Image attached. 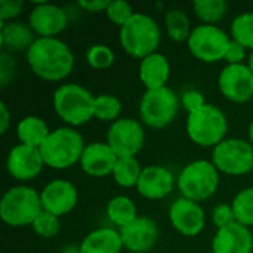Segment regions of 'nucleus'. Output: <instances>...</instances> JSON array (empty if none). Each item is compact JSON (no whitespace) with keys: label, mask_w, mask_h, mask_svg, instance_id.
<instances>
[{"label":"nucleus","mask_w":253,"mask_h":253,"mask_svg":"<svg viewBox=\"0 0 253 253\" xmlns=\"http://www.w3.org/2000/svg\"><path fill=\"white\" fill-rule=\"evenodd\" d=\"M28 24L39 37H56L65 30L68 18L62 7L47 1H39L30 12Z\"/></svg>","instance_id":"nucleus-16"},{"label":"nucleus","mask_w":253,"mask_h":253,"mask_svg":"<svg viewBox=\"0 0 253 253\" xmlns=\"http://www.w3.org/2000/svg\"><path fill=\"white\" fill-rule=\"evenodd\" d=\"M49 133L50 130L46 122L37 116H27L16 126V136L19 139V144L34 148H40Z\"/></svg>","instance_id":"nucleus-24"},{"label":"nucleus","mask_w":253,"mask_h":253,"mask_svg":"<svg viewBox=\"0 0 253 253\" xmlns=\"http://www.w3.org/2000/svg\"><path fill=\"white\" fill-rule=\"evenodd\" d=\"M212 221H213V224H215V227L218 230L225 228V227L234 224L236 222V216H234L233 206L231 205H225V203H221V205L215 206L213 211H212Z\"/></svg>","instance_id":"nucleus-36"},{"label":"nucleus","mask_w":253,"mask_h":253,"mask_svg":"<svg viewBox=\"0 0 253 253\" xmlns=\"http://www.w3.org/2000/svg\"><path fill=\"white\" fill-rule=\"evenodd\" d=\"M27 62L37 77L47 82H61L71 74L74 55L56 37H37L27 50Z\"/></svg>","instance_id":"nucleus-1"},{"label":"nucleus","mask_w":253,"mask_h":253,"mask_svg":"<svg viewBox=\"0 0 253 253\" xmlns=\"http://www.w3.org/2000/svg\"><path fill=\"white\" fill-rule=\"evenodd\" d=\"M227 132L228 122L225 114L212 104L203 105L187 117V133L200 147L215 148L225 139Z\"/></svg>","instance_id":"nucleus-6"},{"label":"nucleus","mask_w":253,"mask_h":253,"mask_svg":"<svg viewBox=\"0 0 253 253\" xmlns=\"http://www.w3.org/2000/svg\"><path fill=\"white\" fill-rule=\"evenodd\" d=\"M110 0H80L79 6L87 12H105Z\"/></svg>","instance_id":"nucleus-40"},{"label":"nucleus","mask_w":253,"mask_h":253,"mask_svg":"<svg viewBox=\"0 0 253 253\" xmlns=\"http://www.w3.org/2000/svg\"><path fill=\"white\" fill-rule=\"evenodd\" d=\"M212 163L227 175H246L253 169V145L240 138H225L212 151Z\"/></svg>","instance_id":"nucleus-9"},{"label":"nucleus","mask_w":253,"mask_h":253,"mask_svg":"<svg viewBox=\"0 0 253 253\" xmlns=\"http://www.w3.org/2000/svg\"><path fill=\"white\" fill-rule=\"evenodd\" d=\"M252 231L239 222L218 230L212 242V253H252Z\"/></svg>","instance_id":"nucleus-20"},{"label":"nucleus","mask_w":253,"mask_h":253,"mask_svg":"<svg viewBox=\"0 0 253 253\" xmlns=\"http://www.w3.org/2000/svg\"><path fill=\"white\" fill-rule=\"evenodd\" d=\"M10 111L4 102H0V133H6L10 126Z\"/></svg>","instance_id":"nucleus-41"},{"label":"nucleus","mask_w":253,"mask_h":253,"mask_svg":"<svg viewBox=\"0 0 253 253\" xmlns=\"http://www.w3.org/2000/svg\"><path fill=\"white\" fill-rule=\"evenodd\" d=\"M181 104L182 107L188 111V114L200 110L203 105H206V101L203 98V95L199 92V90H187L182 93V98H181Z\"/></svg>","instance_id":"nucleus-38"},{"label":"nucleus","mask_w":253,"mask_h":253,"mask_svg":"<svg viewBox=\"0 0 253 253\" xmlns=\"http://www.w3.org/2000/svg\"><path fill=\"white\" fill-rule=\"evenodd\" d=\"M193 9L202 22L206 25H215L225 16L228 4L224 0H196Z\"/></svg>","instance_id":"nucleus-28"},{"label":"nucleus","mask_w":253,"mask_h":253,"mask_svg":"<svg viewBox=\"0 0 253 253\" xmlns=\"http://www.w3.org/2000/svg\"><path fill=\"white\" fill-rule=\"evenodd\" d=\"M24 9L22 0H0V22H7L16 18Z\"/></svg>","instance_id":"nucleus-37"},{"label":"nucleus","mask_w":253,"mask_h":253,"mask_svg":"<svg viewBox=\"0 0 253 253\" xmlns=\"http://www.w3.org/2000/svg\"><path fill=\"white\" fill-rule=\"evenodd\" d=\"M245 58H246V47L231 39L224 59L228 62V65H236V64H243Z\"/></svg>","instance_id":"nucleus-39"},{"label":"nucleus","mask_w":253,"mask_h":253,"mask_svg":"<svg viewBox=\"0 0 253 253\" xmlns=\"http://www.w3.org/2000/svg\"><path fill=\"white\" fill-rule=\"evenodd\" d=\"M219 185V170L212 162L196 160L187 165L178 176V190L184 199L205 202L211 199Z\"/></svg>","instance_id":"nucleus-7"},{"label":"nucleus","mask_w":253,"mask_h":253,"mask_svg":"<svg viewBox=\"0 0 253 253\" xmlns=\"http://www.w3.org/2000/svg\"><path fill=\"white\" fill-rule=\"evenodd\" d=\"M40 200L43 211L59 218L70 213L76 208L79 193L74 184H71L70 181L53 179L42 190Z\"/></svg>","instance_id":"nucleus-15"},{"label":"nucleus","mask_w":253,"mask_h":253,"mask_svg":"<svg viewBox=\"0 0 253 253\" xmlns=\"http://www.w3.org/2000/svg\"><path fill=\"white\" fill-rule=\"evenodd\" d=\"M116 55L107 44H93L86 52V61L93 70H107L114 64Z\"/></svg>","instance_id":"nucleus-32"},{"label":"nucleus","mask_w":253,"mask_h":253,"mask_svg":"<svg viewBox=\"0 0 253 253\" xmlns=\"http://www.w3.org/2000/svg\"><path fill=\"white\" fill-rule=\"evenodd\" d=\"M34 42V31L30 25L18 21L0 24V44L3 49L9 52L28 50Z\"/></svg>","instance_id":"nucleus-23"},{"label":"nucleus","mask_w":253,"mask_h":253,"mask_svg":"<svg viewBox=\"0 0 253 253\" xmlns=\"http://www.w3.org/2000/svg\"><path fill=\"white\" fill-rule=\"evenodd\" d=\"M107 18L117 27H123L133 15V7L130 6V3L125 1V0H114V1H110L107 10Z\"/></svg>","instance_id":"nucleus-34"},{"label":"nucleus","mask_w":253,"mask_h":253,"mask_svg":"<svg viewBox=\"0 0 253 253\" xmlns=\"http://www.w3.org/2000/svg\"><path fill=\"white\" fill-rule=\"evenodd\" d=\"M107 216L114 225H119L120 228H123L138 218L136 206L129 197L116 196L107 205Z\"/></svg>","instance_id":"nucleus-25"},{"label":"nucleus","mask_w":253,"mask_h":253,"mask_svg":"<svg viewBox=\"0 0 253 253\" xmlns=\"http://www.w3.org/2000/svg\"><path fill=\"white\" fill-rule=\"evenodd\" d=\"M119 233L123 248L132 253L148 252L159 240L157 224L147 216H138L133 222L120 228Z\"/></svg>","instance_id":"nucleus-17"},{"label":"nucleus","mask_w":253,"mask_h":253,"mask_svg":"<svg viewBox=\"0 0 253 253\" xmlns=\"http://www.w3.org/2000/svg\"><path fill=\"white\" fill-rule=\"evenodd\" d=\"M123 249L120 233L104 227L89 233L83 239L79 253H122Z\"/></svg>","instance_id":"nucleus-22"},{"label":"nucleus","mask_w":253,"mask_h":253,"mask_svg":"<svg viewBox=\"0 0 253 253\" xmlns=\"http://www.w3.org/2000/svg\"><path fill=\"white\" fill-rule=\"evenodd\" d=\"M249 141H251V144L253 145V120L252 123H251V126H249Z\"/></svg>","instance_id":"nucleus-42"},{"label":"nucleus","mask_w":253,"mask_h":253,"mask_svg":"<svg viewBox=\"0 0 253 253\" xmlns=\"http://www.w3.org/2000/svg\"><path fill=\"white\" fill-rule=\"evenodd\" d=\"M144 141L142 125L133 119H119L107 132V144L119 159L135 157L142 150Z\"/></svg>","instance_id":"nucleus-11"},{"label":"nucleus","mask_w":253,"mask_h":253,"mask_svg":"<svg viewBox=\"0 0 253 253\" xmlns=\"http://www.w3.org/2000/svg\"><path fill=\"white\" fill-rule=\"evenodd\" d=\"M169 76H170V64L165 55L156 52L141 59L139 80L147 87V90L165 87L169 80Z\"/></svg>","instance_id":"nucleus-21"},{"label":"nucleus","mask_w":253,"mask_h":253,"mask_svg":"<svg viewBox=\"0 0 253 253\" xmlns=\"http://www.w3.org/2000/svg\"><path fill=\"white\" fill-rule=\"evenodd\" d=\"M56 116L70 125V127L82 126L95 117V96L77 83L61 84L52 98Z\"/></svg>","instance_id":"nucleus-3"},{"label":"nucleus","mask_w":253,"mask_h":253,"mask_svg":"<svg viewBox=\"0 0 253 253\" xmlns=\"http://www.w3.org/2000/svg\"><path fill=\"white\" fill-rule=\"evenodd\" d=\"M43 212L40 194L27 185L9 188L0 202V218L4 224L19 228L33 225L36 218Z\"/></svg>","instance_id":"nucleus-5"},{"label":"nucleus","mask_w":253,"mask_h":253,"mask_svg":"<svg viewBox=\"0 0 253 253\" xmlns=\"http://www.w3.org/2000/svg\"><path fill=\"white\" fill-rule=\"evenodd\" d=\"M169 219L172 227L187 237H194L200 234L206 224L203 208L197 202L184 197L172 203L169 209Z\"/></svg>","instance_id":"nucleus-14"},{"label":"nucleus","mask_w":253,"mask_h":253,"mask_svg":"<svg viewBox=\"0 0 253 253\" xmlns=\"http://www.w3.org/2000/svg\"><path fill=\"white\" fill-rule=\"evenodd\" d=\"M230 42V36L218 25L202 24L191 31L187 44L194 58L200 59L202 62L212 64L225 58Z\"/></svg>","instance_id":"nucleus-10"},{"label":"nucleus","mask_w":253,"mask_h":253,"mask_svg":"<svg viewBox=\"0 0 253 253\" xmlns=\"http://www.w3.org/2000/svg\"><path fill=\"white\" fill-rule=\"evenodd\" d=\"M231 37L246 49L253 50V12L240 13L233 19Z\"/></svg>","instance_id":"nucleus-29"},{"label":"nucleus","mask_w":253,"mask_h":253,"mask_svg":"<svg viewBox=\"0 0 253 253\" xmlns=\"http://www.w3.org/2000/svg\"><path fill=\"white\" fill-rule=\"evenodd\" d=\"M168 36L173 42H188L191 36V21L184 9H169L165 15Z\"/></svg>","instance_id":"nucleus-26"},{"label":"nucleus","mask_w":253,"mask_h":253,"mask_svg":"<svg viewBox=\"0 0 253 253\" xmlns=\"http://www.w3.org/2000/svg\"><path fill=\"white\" fill-rule=\"evenodd\" d=\"M44 160L39 148L24 144L15 145L6 159L7 173L19 182H28L34 179L43 169Z\"/></svg>","instance_id":"nucleus-13"},{"label":"nucleus","mask_w":253,"mask_h":253,"mask_svg":"<svg viewBox=\"0 0 253 253\" xmlns=\"http://www.w3.org/2000/svg\"><path fill=\"white\" fill-rule=\"evenodd\" d=\"M236 222L245 225V227H252L253 225V187L242 190L233 200L231 203Z\"/></svg>","instance_id":"nucleus-31"},{"label":"nucleus","mask_w":253,"mask_h":253,"mask_svg":"<svg viewBox=\"0 0 253 253\" xmlns=\"http://www.w3.org/2000/svg\"><path fill=\"white\" fill-rule=\"evenodd\" d=\"M218 87L224 98L236 104H245L253 98V73L249 65L236 64L222 68Z\"/></svg>","instance_id":"nucleus-12"},{"label":"nucleus","mask_w":253,"mask_h":253,"mask_svg":"<svg viewBox=\"0 0 253 253\" xmlns=\"http://www.w3.org/2000/svg\"><path fill=\"white\" fill-rule=\"evenodd\" d=\"M122 113V102L111 93L95 96V119L99 122H117Z\"/></svg>","instance_id":"nucleus-30"},{"label":"nucleus","mask_w":253,"mask_h":253,"mask_svg":"<svg viewBox=\"0 0 253 253\" xmlns=\"http://www.w3.org/2000/svg\"><path fill=\"white\" fill-rule=\"evenodd\" d=\"M249 68H251V71L253 73V50H252V53H251V56H249Z\"/></svg>","instance_id":"nucleus-43"},{"label":"nucleus","mask_w":253,"mask_h":253,"mask_svg":"<svg viewBox=\"0 0 253 253\" xmlns=\"http://www.w3.org/2000/svg\"><path fill=\"white\" fill-rule=\"evenodd\" d=\"M252 172H253V169H252Z\"/></svg>","instance_id":"nucleus-44"},{"label":"nucleus","mask_w":253,"mask_h":253,"mask_svg":"<svg viewBox=\"0 0 253 253\" xmlns=\"http://www.w3.org/2000/svg\"><path fill=\"white\" fill-rule=\"evenodd\" d=\"M84 147L83 136L79 130L74 127H58L50 130L39 150L46 166L64 170L80 162Z\"/></svg>","instance_id":"nucleus-2"},{"label":"nucleus","mask_w":253,"mask_h":253,"mask_svg":"<svg viewBox=\"0 0 253 253\" xmlns=\"http://www.w3.org/2000/svg\"><path fill=\"white\" fill-rule=\"evenodd\" d=\"M16 62L12 58L10 53L7 52H1L0 53V87L4 89L7 87L12 80L16 76Z\"/></svg>","instance_id":"nucleus-35"},{"label":"nucleus","mask_w":253,"mask_h":253,"mask_svg":"<svg viewBox=\"0 0 253 253\" xmlns=\"http://www.w3.org/2000/svg\"><path fill=\"white\" fill-rule=\"evenodd\" d=\"M120 44L126 53L144 59L156 53L162 42L159 24L150 15L135 12V15L120 28Z\"/></svg>","instance_id":"nucleus-4"},{"label":"nucleus","mask_w":253,"mask_h":253,"mask_svg":"<svg viewBox=\"0 0 253 253\" xmlns=\"http://www.w3.org/2000/svg\"><path fill=\"white\" fill-rule=\"evenodd\" d=\"M179 99L176 93L165 86L160 89L145 90L139 102V116L141 120L153 127L163 129L173 122L178 114Z\"/></svg>","instance_id":"nucleus-8"},{"label":"nucleus","mask_w":253,"mask_h":253,"mask_svg":"<svg viewBox=\"0 0 253 253\" xmlns=\"http://www.w3.org/2000/svg\"><path fill=\"white\" fill-rule=\"evenodd\" d=\"M31 228H33V231L37 236H40L43 239H52V237H55L59 233L61 222H59V218L58 216H55V215L43 211L36 218V221L33 222Z\"/></svg>","instance_id":"nucleus-33"},{"label":"nucleus","mask_w":253,"mask_h":253,"mask_svg":"<svg viewBox=\"0 0 253 253\" xmlns=\"http://www.w3.org/2000/svg\"><path fill=\"white\" fill-rule=\"evenodd\" d=\"M142 169L136 157H122L117 160L114 170H113V178L116 184L125 188L136 187L139 176L142 173Z\"/></svg>","instance_id":"nucleus-27"},{"label":"nucleus","mask_w":253,"mask_h":253,"mask_svg":"<svg viewBox=\"0 0 253 253\" xmlns=\"http://www.w3.org/2000/svg\"><path fill=\"white\" fill-rule=\"evenodd\" d=\"M119 157L107 142H93L84 147L80 159V166L84 173L93 178H104L113 175Z\"/></svg>","instance_id":"nucleus-19"},{"label":"nucleus","mask_w":253,"mask_h":253,"mask_svg":"<svg viewBox=\"0 0 253 253\" xmlns=\"http://www.w3.org/2000/svg\"><path fill=\"white\" fill-rule=\"evenodd\" d=\"M175 187V178L172 172L163 166H147L142 169L136 190L148 200H162L172 193Z\"/></svg>","instance_id":"nucleus-18"}]
</instances>
